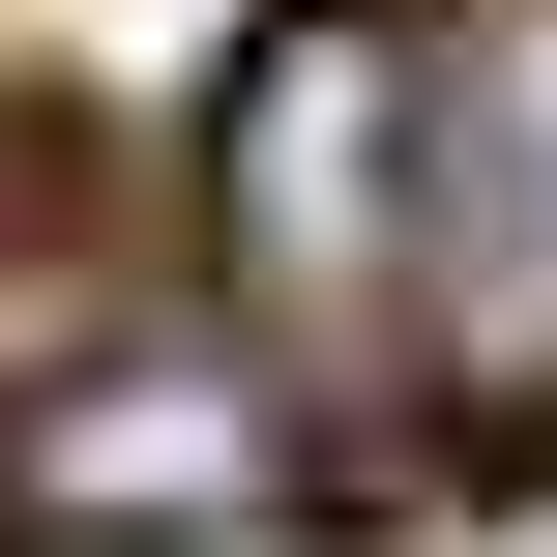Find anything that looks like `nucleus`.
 Returning a JSON list of instances; mask_svg holds the SVG:
<instances>
[{
    "mask_svg": "<svg viewBox=\"0 0 557 557\" xmlns=\"http://www.w3.org/2000/svg\"><path fill=\"white\" fill-rule=\"evenodd\" d=\"M411 382L557 411V0L411 29Z\"/></svg>",
    "mask_w": 557,
    "mask_h": 557,
    "instance_id": "1",
    "label": "nucleus"
},
{
    "mask_svg": "<svg viewBox=\"0 0 557 557\" xmlns=\"http://www.w3.org/2000/svg\"><path fill=\"white\" fill-rule=\"evenodd\" d=\"M235 264L294 323H411V29H294L235 88Z\"/></svg>",
    "mask_w": 557,
    "mask_h": 557,
    "instance_id": "2",
    "label": "nucleus"
},
{
    "mask_svg": "<svg viewBox=\"0 0 557 557\" xmlns=\"http://www.w3.org/2000/svg\"><path fill=\"white\" fill-rule=\"evenodd\" d=\"M29 499H88V529H206V499H264V382H88V411L29 441Z\"/></svg>",
    "mask_w": 557,
    "mask_h": 557,
    "instance_id": "3",
    "label": "nucleus"
}]
</instances>
